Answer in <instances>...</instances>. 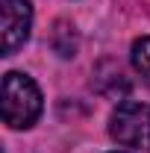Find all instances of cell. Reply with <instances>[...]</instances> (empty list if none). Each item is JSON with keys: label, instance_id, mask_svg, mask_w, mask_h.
Wrapping results in <instances>:
<instances>
[{"label": "cell", "instance_id": "2", "mask_svg": "<svg viewBox=\"0 0 150 153\" xmlns=\"http://www.w3.org/2000/svg\"><path fill=\"white\" fill-rule=\"evenodd\" d=\"M109 135L124 147H150V103H121L109 118Z\"/></svg>", "mask_w": 150, "mask_h": 153}, {"label": "cell", "instance_id": "4", "mask_svg": "<svg viewBox=\"0 0 150 153\" xmlns=\"http://www.w3.org/2000/svg\"><path fill=\"white\" fill-rule=\"evenodd\" d=\"M132 65L141 74V79L150 85V38H135L132 41Z\"/></svg>", "mask_w": 150, "mask_h": 153}, {"label": "cell", "instance_id": "5", "mask_svg": "<svg viewBox=\"0 0 150 153\" xmlns=\"http://www.w3.org/2000/svg\"><path fill=\"white\" fill-rule=\"evenodd\" d=\"M115 153H118V150H115Z\"/></svg>", "mask_w": 150, "mask_h": 153}, {"label": "cell", "instance_id": "1", "mask_svg": "<svg viewBox=\"0 0 150 153\" xmlns=\"http://www.w3.org/2000/svg\"><path fill=\"white\" fill-rule=\"evenodd\" d=\"M41 115V91L27 74L9 71L3 76V121L12 130L33 127Z\"/></svg>", "mask_w": 150, "mask_h": 153}, {"label": "cell", "instance_id": "3", "mask_svg": "<svg viewBox=\"0 0 150 153\" xmlns=\"http://www.w3.org/2000/svg\"><path fill=\"white\" fill-rule=\"evenodd\" d=\"M33 30V6L30 0H0V36H3V56H12Z\"/></svg>", "mask_w": 150, "mask_h": 153}]
</instances>
